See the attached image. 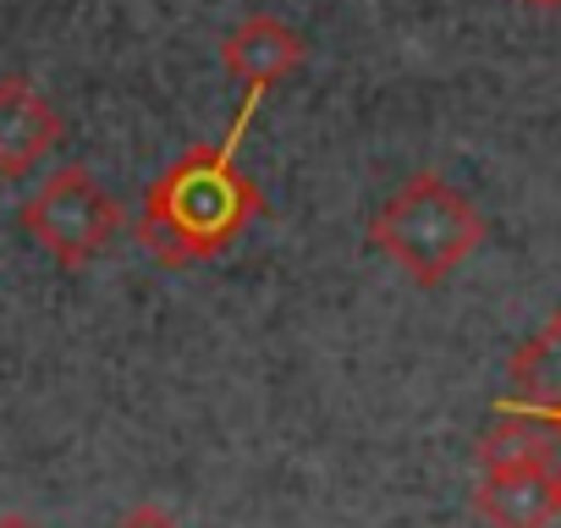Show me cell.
Here are the masks:
<instances>
[{
	"label": "cell",
	"mask_w": 561,
	"mask_h": 528,
	"mask_svg": "<svg viewBox=\"0 0 561 528\" xmlns=\"http://www.w3.org/2000/svg\"><path fill=\"white\" fill-rule=\"evenodd\" d=\"M259 100H264V89H248V100H242V111H237V122H231V138H226L220 149L187 154V160H182L176 171H165V182L154 187L144 237L154 242V253H160L165 264L193 259V253H215V248L253 215L259 198H253V187L231 171V154H237V144H242V133H248Z\"/></svg>",
	"instance_id": "1"
},
{
	"label": "cell",
	"mask_w": 561,
	"mask_h": 528,
	"mask_svg": "<svg viewBox=\"0 0 561 528\" xmlns=\"http://www.w3.org/2000/svg\"><path fill=\"white\" fill-rule=\"evenodd\" d=\"M122 528H176V517L165 506H138V512L122 517Z\"/></svg>",
	"instance_id": "6"
},
{
	"label": "cell",
	"mask_w": 561,
	"mask_h": 528,
	"mask_svg": "<svg viewBox=\"0 0 561 528\" xmlns=\"http://www.w3.org/2000/svg\"><path fill=\"white\" fill-rule=\"evenodd\" d=\"M23 226L34 231V242H45L61 264H89L122 226V209L111 204V193L83 171L67 165L56 171L23 209Z\"/></svg>",
	"instance_id": "3"
},
{
	"label": "cell",
	"mask_w": 561,
	"mask_h": 528,
	"mask_svg": "<svg viewBox=\"0 0 561 528\" xmlns=\"http://www.w3.org/2000/svg\"><path fill=\"white\" fill-rule=\"evenodd\" d=\"M523 7H534V12H561V0H523Z\"/></svg>",
	"instance_id": "7"
},
{
	"label": "cell",
	"mask_w": 561,
	"mask_h": 528,
	"mask_svg": "<svg viewBox=\"0 0 561 528\" xmlns=\"http://www.w3.org/2000/svg\"><path fill=\"white\" fill-rule=\"evenodd\" d=\"M484 220L479 209L440 176H413L380 215H375V248L391 253L402 271L424 287L446 282L457 264L479 248Z\"/></svg>",
	"instance_id": "2"
},
{
	"label": "cell",
	"mask_w": 561,
	"mask_h": 528,
	"mask_svg": "<svg viewBox=\"0 0 561 528\" xmlns=\"http://www.w3.org/2000/svg\"><path fill=\"white\" fill-rule=\"evenodd\" d=\"M56 138L61 116L45 105V94H34L23 78L0 83V176H28Z\"/></svg>",
	"instance_id": "4"
},
{
	"label": "cell",
	"mask_w": 561,
	"mask_h": 528,
	"mask_svg": "<svg viewBox=\"0 0 561 528\" xmlns=\"http://www.w3.org/2000/svg\"><path fill=\"white\" fill-rule=\"evenodd\" d=\"M0 528H39V523H28V517H0Z\"/></svg>",
	"instance_id": "8"
},
{
	"label": "cell",
	"mask_w": 561,
	"mask_h": 528,
	"mask_svg": "<svg viewBox=\"0 0 561 528\" xmlns=\"http://www.w3.org/2000/svg\"><path fill=\"white\" fill-rule=\"evenodd\" d=\"M304 61V39L280 23V18H248L231 39H226V67L248 83V89H275L293 67Z\"/></svg>",
	"instance_id": "5"
}]
</instances>
